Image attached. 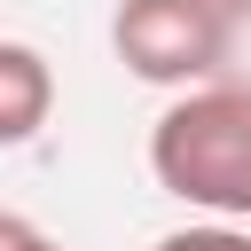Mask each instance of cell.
<instances>
[{"label":"cell","instance_id":"cell-6","mask_svg":"<svg viewBox=\"0 0 251 251\" xmlns=\"http://www.w3.org/2000/svg\"><path fill=\"white\" fill-rule=\"evenodd\" d=\"M220 8H227V16H235V24H243V16H251V0H220Z\"/></svg>","mask_w":251,"mask_h":251},{"label":"cell","instance_id":"cell-2","mask_svg":"<svg viewBox=\"0 0 251 251\" xmlns=\"http://www.w3.org/2000/svg\"><path fill=\"white\" fill-rule=\"evenodd\" d=\"M110 47L141 86H204L220 78L227 47H235V16L220 0H118L110 16Z\"/></svg>","mask_w":251,"mask_h":251},{"label":"cell","instance_id":"cell-1","mask_svg":"<svg viewBox=\"0 0 251 251\" xmlns=\"http://www.w3.org/2000/svg\"><path fill=\"white\" fill-rule=\"evenodd\" d=\"M149 173L212 220H251V78L180 86L149 126Z\"/></svg>","mask_w":251,"mask_h":251},{"label":"cell","instance_id":"cell-4","mask_svg":"<svg viewBox=\"0 0 251 251\" xmlns=\"http://www.w3.org/2000/svg\"><path fill=\"white\" fill-rule=\"evenodd\" d=\"M149 251H251V227H235V220H204V227H173V235H157Z\"/></svg>","mask_w":251,"mask_h":251},{"label":"cell","instance_id":"cell-5","mask_svg":"<svg viewBox=\"0 0 251 251\" xmlns=\"http://www.w3.org/2000/svg\"><path fill=\"white\" fill-rule=\"evenodd\" d=\"M0 251H63L39 220H24V212H0Z\"/></svg>","mask_w":251,"mask_h":251},{"label":"cell","instance_id":"cell-3","mask_svg":"<svg viewBox=\"0 0 251 251\" xmlns=\"http://www.w3.org/2000/svg\"><path fill=\"white\" fill-rule=\"evenodd\" d=\"M47 118H55V63L31 39H0V149L39 141Z\"/></svg>","mask_w":251,"mask_h":251}]
</instances>
